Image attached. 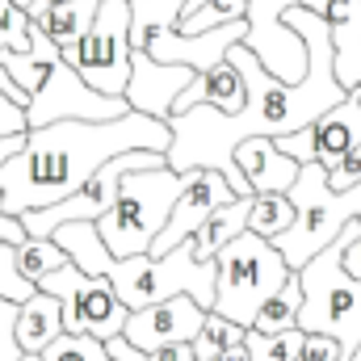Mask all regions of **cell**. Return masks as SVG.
<instances>
[{
    "label": "cell",
    "instance_id": "1",
    "mask_svg": "<svg viewBox=\"0 0 361 361\" xmlns=\"http://www.w3.org/2000/svg\"><path fill=\"white\" fill-rule=\"evenodd\" d=\"M286 25L298 30L307 38V55L311 68L298 85L277 80L265 72V63L240 42L231 47V63L244 72L248 80V105L240 114H223L214 105H193L189 114L169 118L173 126V147H169V169L189 173V169H214L231 180V189L240 197H252L248 180L235 164L240 143L248 139H286L307 130L315 118H324L328 109H336L341 101H349V89L336 80V51H332V30L324 17H315L311 8H290Z\"/></svg>",
    "mask_w": 361,
    "mask_h": 361
},
{
    "label": "cell",
    "instance_id": "2",
    "mask_svg": "<svg viewBox=\"0 0 361 361\" xmlns=\"http://www.w3.org/2000/svg\"><path fill=\"white\" fill-rule=\"evenodd\" d=\"M173 126L130 109L114 122H51L25 135V147L0 164L4 214L21 219L30 210H51L92 180L109 160L126 152H160L169 156Z\"/></svg>",
    "mask_w": 361,
    "mask_h": 361
},
{
    "label": "cell",
    "instance_id": "3",
    "mask_svg": "<svg viewBox=\"0 0 361 361\" xmlns=\"http://www.w3.org/2000/svg\"><path fill=\"white\" fill-rule=\"evenodd\" d=\"M0 72H8V80L30 97V130H42L51 122H114L130 114L126 97H105L92 89L38 21L30 25V51H0Z\"/></svg>",
    "mask_w": 361,
    "mask_h": 361
},
{
    "label": "cell",
    "instance_id": "4",
    "mask_svg": "<svg viewBox=\"0 0 361 361\" xmlns=\"http://www.w3.org/2000/svg\"><path fill=\"white\" fill-rule=\"evenodd\" d=\"M353 235H361V223H349L332 248H324L311 265L298 269V281H302L298 328L307 336H332L349 353L361 345V281L345 269V248Z\"/></svg>",
    "mask_w": 361,
    "mask_h": 361
},
{
    "label": "cell",
    "instance_id": "5",
    "mask_svg": "<svg viewBox=\"0 0 361 361\" xmlns=\"http://www.w3.org/2000/svg\"><path fill=\"white\" fill-rule=\"evenodd\" d=\"M180 189H185V173L169 169V164L139 169V173H130L122 180V193H118L114 210L97 223L118 261L147 257L156 248V240L164 235V227L173 219Z\"/></svg>",
    "mask_w": 361,
    "mask_h": 361
},
{
    "label": "cell",
    "instance_id": "6",
    "mask_svg": "<svg viewBox=\"0 0 361 361\" xmlns=\"http://www.w3.org/2000/svg\"><path fill=\"white\" fill-rule=\"evenodd\" d=\"M290 202H294L298 219L273 244L294 273L302 265H311L324 248H332L349 223H361V185L349 189V193L328 189V169L324 164H302V173L290 189Z\"/></svg>",
    "mask_w": 361,
    "mask_h": 361
},
{
    "label": "cell",
    "instance_id": "7",
    "mask_svg": "<svg viewBox=\"0 0 361 361\" xmlns=\"http://www.w3.org/2000/svg\"><path fill=\"white\" fill-rule=\"evenodd\" d=\"M214 265H219L214 315H223V319H231L240 328H252L261 307L294 277L286 257L277 252V244L257 235V231H244L240 240H231L214 257Z\"/></svg>",
    "mask_w": 361,
    "mask_h": 361
},
{
    "label": "cell",
    "instance_id": "8",
    "mask_svg": "<svg viewBox=\"0 0 361 361\" xmlns=\"http://www.w3.org/2000/svg\"><path fill=\"white\" fill-rule=\"evenodd\" d=\"M109 281L118 290V298L130 311L169 302V298H197L206 311H214V290H219V265H202L193 257V240H185L169 257H130V261H114Z\"/></svg>",
    "mask_w": 361,
    "mask_h": 361
},
{
    "label": "cell",
    "instance_id": "9",
    "mask_svg": "<svg viewBox=\"0 0 361 361\" xmlns=\"http://www.w3.org/2000/svg\"><path fill=\"white\" fill-rule=\"evenodd\" d=\"M72 68L105 97H126L135 72V42H130V0H101L89 38L76 51H63Z\"/></svg>",
    "mask_w": 361,
    "mask_h": 361
},
{
    "label": "cell",
    "instance_id": "10",
    "mask_svg": "<svg viewBox=\"0 0 361 361\" xmlns=\"http://www.w3.org/2000/svg\"><path fill=\"white\" fill-rule=\"evenodd\" d=\"M38 290L63 302V328L76 336H97L109 345L114 336L126 332L130 307L118 298L109 277H89L80 265H68V269L42 277Z\"/></svg>",
    "mask_w": 361,
    "mask_h": 361
},
{
    "label": "cell",
    "instance_id": "11",
    "mask_svg": "<svg viewBox=\"0 0 361 361\" xmlns=\"http://www.w3.org/2000/svg\"><path fill=\"white\" fill-rule=\"evenodd\" d=\"M160 164H169V156H160V152H126V156L109 160L97 177L85 180V185H80L72 197H63L59 206L21 214L25 235H30V240H51L63 223H101V219L114 210V202H118V193H122V180L130 177V173H139V169H160Z\"/></svg>",
    "mask_w": 361,
    "mask_h": 361
},
{
    "label": "cell",
    "instance_id": "12",
    "mask_svg": "<svg viewBox=\"0 0 361 361\" xmlns=\"http://www.w3.org/2000/svg\"><path fill=\"white\" fill-rule=\"evenodd\" d=\"M298 4L307 0H248V42L244 47L265 63V72H273L286 85H298L311 68L307 38L286 25V13Z\"/></svg>",
    "mask_w": 361,
    "mask_h": 361
},
{
    "label": "cell",
    "instance_id": "13",
    "mask_svg": "<svg viewBox=\"0 0 361 361\" xmlns=\"http://www.w3.org/2000/svg\"><path fill=\"white\" fill-rule=\"evenodd\" d=\"M277 147L298 160V164H324L328 173L345 164V156L361 147V97L349 92V101H341L336 109H328L324 118H315L307 130L277 139Z\"/></svg>",
    "mask_w": 361,
    "mask_h": 361
},
{
    "label": "cell",
    "instance_id": "14",
    "mask_svg": "<svg viewBox=\"0 0 361 361\" xmlns=\"http://www.w3.org/2000/svg\"><path fill=\"white\" fill-rule=\"evenodd\" d=\"M240 193L231 189V180L223 177V173H214V169H189L185 173V189H180L177 206H173V219H169V227H164V235L156 240V248L147 252V257H169L173 248H180L185 240H193L197 231H202V223L219 210V206H227V202H235Z\"/></svg>",
    "mask_w": 361,
    "mask_h": 361
},
{
    "label": "cell",
    "instance_id": "15",
    "mask_svg": "<svg viewBox=\"0 0 361 361\" xmlns=\"http://www.w3.org/2000/svg\"><path fill=\"white\" fill-rule=\"evenodd\" d=\"M206 307L189 294L169 298V302H156V307H143V311H130L126 319V341L139 349V353H156V349H169V345H193L197 332L206 328Z\"/></svg>",
    "mask_w": 361,
    "mask_h": 361
},
{
    "label": "cell",
    "instance_id": "16",
    "mask_svg": "<svg viewBox=\"0 0 361 361\" xmlns=\"http://www.w3.org/2000/svg\"><path fill=\"white\" fill-rule=\"evenodd\" d=\"M248 42V21H235V25H219V30H206V34H180L173 30H160L147 47L152 59L160 63H177V68H193L197 76H210L219 63H227L231 47Z\"/></svg>",
    "mask_w": 361,
    "mask_h": 361
},
{
    "label": "cell",
    "instance_id": "17",
    "mask_svg": "<svg viewBox=\"0 0 361 361\" xmlns=\"http://www.w3.org/2000/svg\"><path fill=\"white\" fill-rule=\"evenodd\" d=\"M302 8L324 17L328 30H332L336 80L349 92L361 89V0H307Z\"/></svg>",
    "mask_w": 361,
    "mask_h": 361
},
{
    "label": "cell",
    "instance_id": "18",
    "mask_svg": "<svg viewBox=\"0 0 361 361\" xmlns=\"http://www.w3.org/2000/svg\"><path fill=\"white\" fill-rule=\"evenodd\" d=\"M235 164H240V173H244L252 193H290L298 173H302V164L290 160L277 147V139H248V143H240Z\"/></svg>",
    "mask_w": 361,
    "mask_h": 361
},
{
    "label": "cell",
    "instance_id": "19",
    "mask_svg": "<svg viewBox=\"0 0 361 361\" xmlns=\"http://www.w3.org/2000/svg\"><path fill=\"white\" fill-rule=\"evenodd\" d=\"M68 328H63V302L59 298H51V294H34L30 302H21L17 307V345L25 349V353H47V345H55L59 336H63Z\"/></svg>",
    "mask_w": 361,
    "mask_h": 361
},
{
    "label": "cell",
    "instance_id": "20",
    "mask_svg": "<svg viewBox=\"0 0 361 361\" xmlns=\"http://www.w3.org/2000/svg\"><path fill=\"white\" fill-rule=\"evenodd\" d=\"M252 202H257V193H252V197H235V202L219 206V210L202 223V231L193 235V257H197L202 265H214V257H219L231 240H240V235L248 231Z\"/></svg>",
    "mask_w": 361,
    "mask_h": 361
},
{
    "label": "cell",
    "instance_id": "21",
    "mask_svg": "<svg viewBox=\"0 0 361 361\" xmlns=\"http://www.w3.org/2000/svg\"><path fill=\"white\" fill-rule=\"evenodd\" d=\"M51 240L72 257V265H80L89 277H109L114 261H118L109 252V244H105V235H101L97 223H63Z\"/></svg>",
    "mask_w": 361,
    "mask_h": 361
},
{
    "label": "cell",
    "instance_id": "22",
    "mask_svg": "<svg viewBox=\"0 0 361 361\" xmlns=\"http://www.w3.org/2000/svg\"><path fill=\"white\" fill-rule=\"evenodd\" d=\"M97 13H101V0H72V4H59V8H51L47 17H38V25L47 30V38H51L59 51H76V47L89 38Z\"/></svg>",
    "mask_w": 361,
    "mask_h": 361
},
{
    "label": "cell",
    "instance_id": "23",
    "mask_svg": "<svg viewBox=\"0 0 361 361\" xmlns=\"http://www.w3.org/2000/svg\"><path fill=\"white\" fill-rule=\"evenodd\" d=\"M235 21H248V0H189L177 30L180 34H206V30L235 25Z\"/></svg>",
    "mask_w": 361,
    "mask_h": 361
},
{
    "label": "cell",
    "instance_id": "24",
    "mask_svg": "<svg viewBox=\"0 0 361 361\" xmlns=\"http://www.w3.org/2000/svg\"><path fill=\"white\" fill-rule=\"evenodd\" d=\"M298 315H302V281H298V273L273 294L269 302L261 307V315H257V332H294L298 328Z\"/></svg>",
    "mask_w": 361,
    "mask_h": 361
},
{
    "label": "cell",
    "instance_id": "25",
    "mask_svg": "<svg viewBox=\"0 0 361 361\" xmlns=\"http://www.w3.org/2000/svg\"><path fill=\"white\" fill-rule=\"evenodd\" d=\"M294 219H298V210H294L290 193H257L248 231H257V235H265V240H277V235H286V231L294 227Z\"/></svg>",
    "mask_w": 361,
    "mask_h": 361
},
{
    "label": "cell",
    "instance_id": "26",
    "mask_svg": "<svg viewBox=\"0 0 361 361\" xmlns=\"http://www.w3.org/2000/svg\"><path fill=\"white\" fill-rule=\"evenodd\" d=\"M72 265V257L55 244V240H25V244H17V269L25 273V281H42V277H51V273L68 269Z\"/></svg>",
    "mask_w": 361,
    "mask_h": 361
},
{
    "label": "cell",
    "instance_id": "27",
    "mask_svg": "<svg viewBox=\"0 0 361 361\" xmlns=\"http://www.w3.org/2000/svg\"><path fill=\"white\" fill-rule=\"evenodd\" d=\"M235 345H248V328H240V324H231V319H223V315H206V328L197 332V341H193V353L197 361H219L227 349H235Z\"/></svg>",
    "mask_w": 361,
    "mask_h": 361
},
{
    "label": "cell",
    "instance_id": "28",
    "mask_svg": "<svg viewBox=\"0 0 361 361\" xmlns=\"http://www.w3.org/2000/svg\"><path fill=\"white\" fill-rule=\"evenodd\" d=\"M302 345H307L302 328H294V332H257V328H248V357L252 361H302Z\"/></svg>",
    "mask_w": 361,
    "mask_h": 361
},
{
    "label": "cell",
    "instance_id": "29",
    "mask_svg": "<svg viewBox=\"0 0 361 361\" xmlns=\"http://www.w3.org/2000/svg\"><path fill=\"white\" fill-rule=\"evenodd\" d=\"M42 361H114L109 345L97 341V336H76V332H63L55 345H47Z\"/></svg>",
    "mask_w": 361,
    "mask_h": 361
},
{
    "label": "cell",
    "instance_id": "30",
    "mask_svg": "<svg viewBox=\"0 0 361 361\" xmlns=\"http://www.w3.org/2000/svg\"><path fill=\"white\" fill-rule=\"evenodd\" d=\"M38 294V286L34 281H25V273L17 269V244H4L0 240V298H8V302H30Z\"/></svg>",
    "mask_w": 361,
    "mask_h": 361
},
{
    "label": "cell",
    "instance_id": "31",
    "mask_svg": "<svg viewBox=\"0 0 361 361\" xmlns=\"http://www.w3.org/2000/svg\"><path fill=\"white\" fill-rule=\"evenodd\" d=\"M34 17L17 0H0V51H30Z\"/></svg>",
    "mask_w": 361,
    "mask_h": 361
},
{
    "label": "cell",
    "instance_id": "32",
    "mask_svg": "<svg viewBox=\"0 0 361 361\" xmlns=\"http://www.w3.org/2000/svg\"><path fill=\"white\" fill-rule=\"evenodd\" d=\"M25 349L17 345V302L0 298V361H21Z\"/></svg>",
    "mask_w": 361,
    "mask_h": 361
},
{
    "label": "cell",
    "instance_id": "33",
    "mask_svg": "<svg viewBox=\"0 0 361 361\" xmlns=\"http://www.w3.org/2000/svg\"><path fill=\"white\" fill-rule=\"evenodd\" d=\"M4 135H30V122H25V109H17L4 92H0V139Z\"/></svg>",
    "mask_w": 361,
    "mask_h": 361
},
{
    "label": "cell",
    "instance_id": "34",
    "mask_svg": "<svg viewBox=\"0 0 361 361\" xmlns=\"http://www.w3.org/2000/svg\"><path fill=\"white\" fill-rule=\"evenodd\" d=\"M0 240H4V244H25V240H30V235H25V223L13 219V214H0Z\"/></svg>",
    "mask_w": 361,
    "mask_h": 361
},
{
    "label": "cell",
    "instance_id": "35",
    "mask_svg": "<svg viewBox=\"0 0 361 361\" xmlns=\"http://www.w3.org/2000/svg\"><path fill=\"white\" fill-rule=\"evenodd\" d=\"M147 361H197V353H193V345H169V349L147 353Z\"/></svg>",
    "mask_w": 361,
    "mask_h": 361
},
{
    "label": "cell",
    "instance_id": "36",
    "mask_svg": "<svg viewBox=\"0 0 361 361\" xmlns=\"http://www.w3.org/2000/svg\"><path fill=\"white\" fill-rule=\"evenodd\" d=\"M21 147H25V135H4L0 139V164H8ZM0 214H4V193H0Z\"/></svg>",
    "mask_w": 361,
    "mask_h": 361
},
{
    "label": "cell",
    "instance_id": "37",
    "mask_svg": "<svg viewBox=\"0 0 361 361\" xmlns=\"http://www.w3.org/2000/svg\"><path fill=\"white\" fill-rule=\"evenodd\" d=\"M109 353H114V361H147V353H139L126 336H114L109 341Z\"/></svg>",
    "mask_w": 361,
    "mask_h": 361
},
{
    "label": "cell",
    "instance_id": "38",
    "mask_svg": "<svg viewBox=\"0 0 361 361\" xmlns=\"http://www.w3.org/2000/svg\"><path fill=\"white\" fill-rule=\"evenodd\" d=\"M345 269H349V277L361 281V235H353L349 248H345Z\"/></svg>",
    "mask_w": 361,
    "mask_h": 361
},
{
    "label": "cell",
    "instance_id": "39",
    "mask_svg": "<svg viewBox=\"0 0 361 361\" xmlns=\"http://www.w3.org/2000/svg\"><path fill=\"white\" fill-rule=\"evenodd\" d=\"M59 4H72V0H34V4L25 8V13H30V17L38 21V17H47V13H51V8H59Z\"/></svg>",
    "mask_w": 361,
    "mask_h": 361
},
{
    "label": "cell",
    "instance_id": "40",
    "mask_svg": "<svg viewBox=\"0 0 361 361\" xmlns=\"http://www.w3.org/2000/svg\"><path fill=\"white\" fill-rule=\"evenodd\" d=\"M219 361H252V357H248V345H235V349H227Z\"/></svg>",
    "mask_w": 361,
    "mask_h": 361
},
{
    "label": "cell",
    "instance_id": "41",
    "mask_svg": "<svg viewBox=\"0 0 361 361\" xmlns=\"http://www.w3.org/2000/svg\"><path fill=\"white\" fill-rule=\"evenodd\" d=\"M21 361H42V357H38V353H25V357H21Z\"/></svg>",
    "mask_w": 361,
    "mask_h": 361
},
{
    "label": "cell",
    "instance_id": "42",
    "mask_svg": "<svg viewBox=\"0 0 361 361\" xmlns=\"http://www.w3.org/2000/svg\"><path fill=\"white\" fill-rule=\"evenodd\" d=\"M349 361H361V345H357V349H353V357H349Z\"/></svg>",
    "mask_w": 361,
    "mask_h": 361
},
{
    "label": "cell",
    "instance_id": "43",
    "mask_svg": "<svg viewBox=\"0 0 361 361\" xmlns=\"http://www.w3.org/2000/svg\"><path fill=\"white\" fill-rule=\"evenodd\" d=\"M17 4H21V8H30V4H34V0H17Z\"/></svg>",
    "mask_w": 361,
    "mask_h": 361
}]
</instances>
